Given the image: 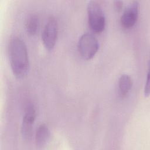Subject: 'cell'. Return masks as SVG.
<instances>
[{
  "instance_id": "obj_5",
  "label": "cell",
  "mask_w": 150,
  "mask_h": 150,
  "mask_svg": "<svg viewBox=\"0 0 150 150\" xmlns=\"http://www.w3.org/2000/svg\"><path fill=\"white\" fill-rule=\"evenodd\" d=\"M35 118L36 110L35 107L33 104L30 103L25 107L21 126V134L23 138L26 140H29L31 138Z\"/></svg>"
},
{
  "instance_id": "obj_1",
  "label": "cell",
  "mask_w": 150,
  "mask_h": 150,
  "mask_svg": "<svg viewBox=\"0 0 150 150\" xmlns=\"http://www.w3.org/2000/svg\"><path fill=\"white\" fill-rule=\"evenodd\" d=\"M9 59L13 74L18 79L24 77L29 66L26 46L18 36L13 37L9 43Z\"/></svg>"
},
{
  "instance_id": "obj_2",
  "label": "cell",
  "mask_w": 150,
  "mask_h": 150,
  "mask_svg": "<svg viewBox=\"0 0 150 150\" xmlns=\"http://www.w3.org/2000/svg\"><path fill=\"white\" fill-rule=\"evenodd\" d=\"M87 11L88 24L92 30L101 32L105 26V18L101 6L96 1H90L87 4Z\"/></svg>"
},
{
  "instance_id": "obj_3",
  "label": "cell",
  "mask_w": 150,
  "mask_h": 150,
  "mask_svg": "<svg viewBox=\"0 0 150 150\" xmlns=\"http://www.w3.org/2000/svg\"><path fill=\"white\" fill-rule=\"evenodd\" d=\"M77 47L81 56L84 59L90 60L97 53L99 48V43L94 35L87 32L80 37Z\"/></svg>"
},
{
  "instance_id": "obj_11",
  "label": "cell",
  "mask_w": 150,
  "mask_h": 150,
  "mask_svg": "<svg viewBox=\"0 0 150 150\" xmlns=\"http://www.w3.org/2000/svg\"><path fill=\"white\" fill-rule=\"evenodd\" d=\"M114 5L117 10H120L122 7V2L121 1H116L114 2Z\"/></svg>"
},
{
  "instance_id": "obj_4",
  "label": "cell",
  "mask_w": 150,
  "mask_h": 150,
  "mask_svg": "<svg viewBox=\"0 0 150 150\" xmlns=\"http://www.w3.org/2000/svg\"><path fill=\"white\" fill-rule=\"evenodd\" d=\"M57 22L54 18L51 17L46 23L42 34L43 45L48 50H52L54 48L57 40Z\"/></svg>"
},
{
  "instance_id": "obj_10",
  "label": "cell",
  "mask_w": 150,
  "mask_h": 150,
  "mask_svg": "<svg viewBox=\"0 0 150 150\" xmlns=\"http://www.w3.org/2000/svg\"><path fill=\"white\" fill-rule=\"evenodd\" d=\"M144 93L145 97H148L149 95V70L147 73L146 76V80L145 81L144 89Z\"/></svg>"
},
{
  "instance_id": "obj_9",
  "label": "cell",
  "mask_w": 150,
  "mask_h": 150,
  "mask_svg": "<svg viewBox=\"0 0 150 150\" xmlns=\"http://www.w3.org/2000/svg\"><path fill=\"white\" fill-rule=\"evenodd\" d=\"M39 26V19L36 15H31L26 23V30L30 35L36 33Z\"/></svg>"
},
{
  "instance_id": "obj_6",
  "label": "cell",
  "mask_w": 150,
  "mask_h": 150,
  "mask_svg": "<svg viewBox=\"0 0 150 150\" xmlns=\"http://www.w3.org/2000/svg\"><path fill=\"white\" fill-rule=\"evenodd\" d=\"M139 5L137 1H134L125 9L120 19V23L123 28L129 29L135 24L139 14Z\"/></svg>"
},
{
  "instance_id": "obj_7",
  "label": "cell",
  "mask_w": 150,
  "mask_h": 150,
  "mask_svg": "<svg viewBox=\"0 0 150 150\" xmlns=\"http://www.w3.org/2000/svg\"><path fill=\"white\" fill-rule=\"evenodd\" d=\"M50 138V131L46 124H40L36 129L35 134L36 145L39 148L45 146Z\"/></svg>"
},
{
  "instance_id": "obj_8",
  "label": "cell",
  "mask_w": 150,
  "mask_h": 150,
  "mask_svg": "<svg viewBox=\"0 0 150 150\" xmlns=\"http://www.w3.org/2000/svg\"><path fill=\"white\" fill-rule=\"evenodd\" d=\"M132 79L127 74H122L118 80V91L121 97L128 93L132 87Z\"/></svg>"
}]
</instances>
